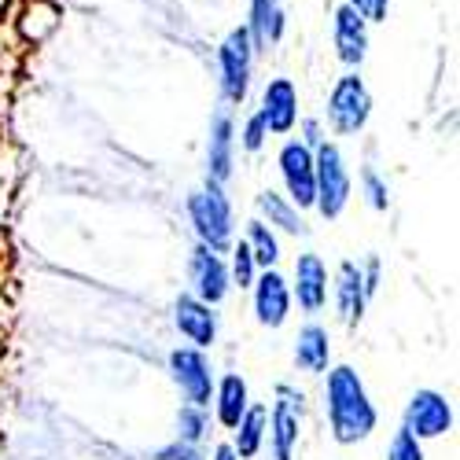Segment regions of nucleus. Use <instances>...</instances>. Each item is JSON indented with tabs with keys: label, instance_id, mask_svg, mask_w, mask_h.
<instances>
[{
	"label": "nucleus",
	"instance_id": "1a4fd4ad",
	"mask_svg": "<svg viewBox=\"0 0 460 460\" xmlns=\"http://www.w3.org/2000/svg\"><path fill=\"white\" fill-rule=\"evenodd\" d=\"M258 114H261V122H265V129H270V133H291V126L298 119V93H295V85L288 78L270 82V85H265V93H261V111Z\"/></svg>",
	"mask_w": 460,
	"mask_h": 460
},
{
	"label": "nucleus",
	"instance_id": "7c9ffc66",
	"mask_svg": "<svg viewBox=\"0 0 460 460\" xmlns=\"http://www.w3.org/2000/svg\"><path fill=\"white\" fill-rule=\"evenodd\" d=\"M214 460H240V456H236V449H233V446H221V449L214 453Z\"/></svg>",
	"mask_w": 460,
	"mask_h": 460
},
{
	"label": "nucleus",
	"instance_id": "39448f33",
	"mask_svg": "<svg viewBox=\"0 0 460 460\" xmlns=\"http://www.w3.org/2000/svg\"><path fill=\"white\" fill-rule=\"evenodd\" d=\"M217 59H221L225 100L243 103L247 100V85H251V63H254V45H251L247 26H240V30H233L225 37L221 49H217Z\"/></svg>",
	"mask_w": 460,
	"mask_h": 460
},
{
	"label": "nucleus",
	"instance_id": "6e6552de",
	"mask_svg": "<svg viewBox=\"0 0 460 460\" xmlns=\"http://www.w3.org/2000/svg\"><path fill=\"white\" fill-rule=\"evenodd\" d=\"M332 37H335V52L347 66H358L368 52V22L350 8L342 4L335 8V22H332Z\"/></svg>",
	"mask_w": 460,
	"mask_h": 460
},
{
	"label": "nucleus",
	"instance_id": "c85d7f7f",
	"mask_svg": "<svg viewBox=\"0 0 460 460\" xmlns=\"http://www.w3.org/2000/svg\"><path fill=\"white\" fill-rule=\"evenodd\" d=\"M181 428H184V438H199V431H203V416H199L196 409H184V412H181Z\"/></svg>",
	"mask_w": 460,
	"mask_h": 460
},
{
	"label": "nucleus",
	"instance_id": "20e7f679",
	"mask_svg": "<svg viewBox=\"0 0 460 460\" xmlns=\"http://www.w3.org/2000/svg\"><path fill=\"white\" fill-rule=\"evenodd\" d=\"M372 114V96L365 89V82L358 74H347V78H339V85L332 89L328 96V122L335 133L350 137V133H361L365 122Z\"/></svg>",
	"mask_w": 460,
	"mask_h": 460
},
{
	"label": "nucleus",
	"instance_id": "b1692460",
	"mask_svg": "<svg viewBox=\"0 0 460 460\" xmlns=\"http://www.w3.org/2000/svg\"><path fill=\"white\" fill-rule=\"evenodd\" d=\"M233 254H236V258H233V277H236V284H240V288H251V284H254V258H251L247 243H240Z\"/></svg>",
	"mask_w": 460,
	"mask_h": 460
},
{
	"label": "nucleus",
	"instance_id": "f257e3e1",
	"mask_svg": "<svg viewBox=\"0 0 460 460\" xmlns=\"http://www.w3.org/2000/svg\"><path fill=\"white\" fill-rule=\"evenodd\" d=\"M328 416H332V435L339 442H361L376 428V409L361 387L354 368H335L328 376Z\"/></svg>",
	"mask_w": 460,
	"mask_h": 460
},
{
	"label": "nucleus",
	"instance_id": "2eb2a0df",
	"mask_svg": "<svg viewBox=\"0 0 460 460\" xmlns=\"http://www.w3.org/2000/svg\"><path fill=\"white\" fill-rule=\"evenodd\" d=\"M339 314L347 324H358L361 321V310H365V277L354 261H342L339 265Z\"/></svg>",
	"mask_w": 460,
	"mask_h": 460
},
{
	"label": "nucleus",
	"instance_id": "4468645a",
	"mask_svg": "<svg viewBox=\"0 0 460 460\" xmlns=\"http://www.w3.org/2000/svg\"><path fill=\"white\" fill-rule=\"evenodd\" d=\"M251 45L254 52L265 49V45H273L280 41V33H284V12H280V0H251Z\"/></svg>",
	"mask_w": 460,
	"mask_h": 460
},
{
	"label": "nucleus",
	"instance_id": "bb28decb",
	"mask_svg": "<svg viewBox=\"0 0 460 460\" xmlns=\"http://www.w3.org/2000/svg\"><path fill=\"white\" fill-rule=\"evenodd\" d=\"M265 133H270V129H265L261 114H251V119H247V129H243V147H247V151H258V147L265 144Z\"/></svg>",
	"mask_w": 460,
	"mask_h": 460
},
{
	"label": "nucleus",
	"instance_id": "f3484780",
	"mask_svg": "<svg viewBox=\"0 0 460 460\" xmlns=\"http://www.w3.org/2000/svg\"><path fill=\"white\" fill-rule=\"evenodd\" d=\"M210 177L214 184L225 181L228 173H233V122H228V114H217L214 119V129H210Z\"/></svg>",
	"mask_w": 460,
	"mask_h": 460
},
{
	"label": "nucleus",
	"instance_id": "4be33fe9",
	"mask_svg": "<svg viewBox=\"0 0 460 460\" xmlns=\"http://www.w3.org/2000/svg\"><path fill=\"white\" fill-rule=\"evenodd\" d=\"M247 251H251V258L254 261H261L265 270L280 258V251H277V240H273V233L265 228L261 221H251V240H247Z\"/></svg>",
	"mask_w": 460,
	"mask_h": 460
},
{
	"label": "nucleus",
	"instance_id": "7ed1b4c3",
	"mask_svg": "<svg viewBox=\"0 0 460 460\" xmlns=\"http://www.w3.org/2000/svg\"><path fill=\"white\" fill-rule=\"evenodd\" d=\"M188 214L196 233L203 236V243H210V251H221L233 240V214H228V199L221 196V188L210 181V188L196 191L188 199Z\"/></svg>",
	"mask_w": 460,
	"mask_h": 460
},
{
	"label": "nucleus",
	"instance_id": "f8f14e48",
	"mask_svg": "<svg viewBox=\"0 0 460 460\" xmlns=\"http://www.w3.org/2000/svg\"><path fill=\"white\" fill-rule=\"evenodd\" d=\"M295 291H298V305L302 310H321L328 298V273L317 254H302L295 265Z\"/></svg>",
	"mask_w": 460,
	"mask_h": 460
},
{
	"label": "nucleus",
	"instance_id": "423d86ee",
	"mask_svg": "<svg viewBox=\"0 0 460 460\" xmlns=\"http://www.w3.org/2000/svg\"><path fill=\"white\" fill-rule=\"evenodd\" d=\"M280 173L288 181V191H291V199L295 207H314L317 199V184H314V155H310V147L291 140L280 147Z\"/></svg>",
	"mask_w": 460,
	"mask_h": 460
},
{
	"label": "nucleus",
	"instance_id": "ddd939ff",
	"mask_svg": "<svg viewBox=\"0 0 460 460\" xmlns=\"http://www.w3.org/2000/svg\"><path fill=\"white\" fill-rule=\"evenodd\" d=\"M288 305H291V295H288V284L280 273H265L258 280V291H254V314L261 324L270 328H280L284 317H288Z\"/></svg>",
	"mask_w": 460,
	"mask_h": 460
},
{
	"label": "nucleus",
	"instance_id": "dca6fc26",
	"mask_svg": "<svg viewBox=\"0 0 460 460\" xmlns=\"http://www.w3.org/2000/svg\"><path fill=\"white\" fill-rule=\"evenodd\" d=\"M177 328L191 342L210 347V342H214V314H210V305L199 302V298H181L177 302Z\"/></svg>",
	"mask_w": 460,
	"mask_h": 460
},
{
	"label": "nucleus",
	"instance_id": "0eeeda50",
	"mask_svg": "<svg viewBox=\"0 0 460 460\" xmlns=\"http://www.w3.org/2000/svg\"><path fill=\"white\" fill-rule=\"evenodd\" d=\"M453 424V412H449V402L435 391H416L412 394V405H409V435L412 438H438L446 435Z\"/></svg>",
	"mask_w": 460,
	"mask_h": 460
},
{
	"label": "nucleus",
	"instance_id": "cd10ccee",
	"mask_svg": "<svg viewBox=\"0 0 460 460\" xmlns=\"http://www.w3.org/2000/svg\"><path fill=\"white\" fill-rule=\"evenodd\" d=\"M365 191H368V203L376 210H387V188H383V181L372 170H365Z\"/></svg>",
	"mask_w": 460,
	"mask_h": 460
},
{
	"label": "nucleus",
	"instance_id": "9b49d317",
	"mask_svg": "<svg viewBox=\"0 0 460 460\" xmlns=\"http://www.w3.org/2000/svg\"><path fill=\"white\" fill-rule=\"evenodd\" d=\"M191 277H196V291H199V302L214 305L225 298L228 291V273L217 254H210V247H196L191 254Z\"/></svg>",
	"mask_w": 460,
	"mask_h": 460
},
{
	"label": "nucleus",
	"instance_id": "a211bd4d",
	"mask_svg": "<svg viewBox=\"0 0 460 460\" xmlns=\"http://www.w3.org/2000/svg\"><path fill=\"white\" fill-rule=\"evenodd\" d=\"M295 361L305 372H324L328 368V332L310 324L298 332V347H295Z\"/></svg>",
	"mask_w": 460,
	"mask_h": 460
},
{
	"label": "nucleus",
	"instance_id": "5701e85b",
	"mask_svg": "<svg viewBox=\"0 0 460 460\" xmlns=\"http://www.w3.org/2000/svg\"><path fill=\"white\" fill-rule=\"evenodd\" d=\"M261 203V210L270 214V221L273 225H280V228H288V233H302V217H298V210L295 207H288L277 191H265V196L258 199Z\"/></svg>",
	"mask_w": 460,
	"mask_h": 460
},
{
	"label": "nucleus",
	"instance_id": "393cba45",
	"mask_svg": "<svg viewBox=\"0 0 460 460\" xmlns=\"http://www.w3.org/2000/svg\"><path fill=\"white\" fill-rule=\"evenodd\" d=\"M387 460H424V453H420V446H416V438L409 431H398L394 442H391Z\"/></svg>",
	"mask_w": 460,
	"mask_h": 460
},
{
	"label": "nucleus",
	"instance_id": "f03ea898",
	"mask_svg": "<svg viewBox=\"0 0 460 460\" xmlns=\"http://www.w3.org/2000/svg\"><path fill=\"white\" fill-rule=\"evenodd\" d=\"M314 184H317V210L332 221L342 214L350 199V173L347 163H342L339 147L335 144H317V155H314Z\"/></svg>",
	"mask_w": 460,
	"mask_h": 460
},
{
	"label": "nucleus",
	"instance_id": "412c9836",
	"mask_svg": "<svg viewBox=\"0 0 460 460\" xmlns=\"http://www.w3.org/2000/svg\"><path fill=\"white\" fill-rule=\"evenodd\" d=\"M236 428H240L236 456H254V453H258V446H261V435H265V409H261V405L247 409Z\"/></svg>",
	"mask_w": 460,
	"mask_h": 460
},
{
	"label": "nucleus",
	"instance_id": "6ab92c4d",
	"mask_svg": "<svg viewBox=\"0 0 460 460\" xmlns=\"http://www.w3.org/2000/svg\"><path fill=\"white\" fill-rule=\"evenodd\" d=\"M243 412H247V383L240 376H225L221 394H217V420L225 428H236Z\"/></svg>",
	"mask_w": 460,
	"mask_h": 460
},
{
	"label": "nucleus",
	"instance_id": "a878e982",
	"mask_svg": "<svg viewBox=\"0 0 460 460\" xmlns=\"http://www.w3.org/2000/svg\"><path fill=\"white\" fill-rule=\"evenodd\" d=\"M350 8H354L365 22H383V19H387L391 0H350Z\"/></svg>",
	"mask_w": 460,
	"mask_h": 460
},
{
	"label": "nucleus",
	"instance_id": "aec40b11",
	"mask_svg": "<svg viewBox=\"0 0 460 460\" xmlns=\"http://www.w3.org/2000/svg\"><path fill=\"white\" fill-rule=\"evenodd\" d=\"M295 438H298V412H295V402L284 398V402H277V412H273V449H277V460H291Z\"/></svg>",
	"mask_w": 460,
	"mask_h": 460
},
{
	"label": "nucleus",
	"instance_id": "9d476101",
	"mask_svg": "<svg viewBox=\"0 0 460 460\" xmlns=\"http://www.w3.org/2000/svg\"><path fill=\"white\" fill-rule=\"evenodd\" d=\"M170 365H173V376L184 387V394L191 398V405H207L210 402V368H207L203 354L199 350H177L170 358Z\"/></svg>",
	"mask_w": 460,
	"mask_h": 460
},
{
	"label": "nucleus",
	"instance_id": "c756f323",
	"mask_svg": "<svg viewBox=\"0 0 460 460\" xmlns=\"http://www.w3.org/2000/svg\"><path fill=\"white\" fill-rule=\"evenodd\" d=\"M310 144H321V129H317V122H305V147Z\"/></svg>",
	"mask_w": 460,
	"mask_h": 460
}]
</instances>
